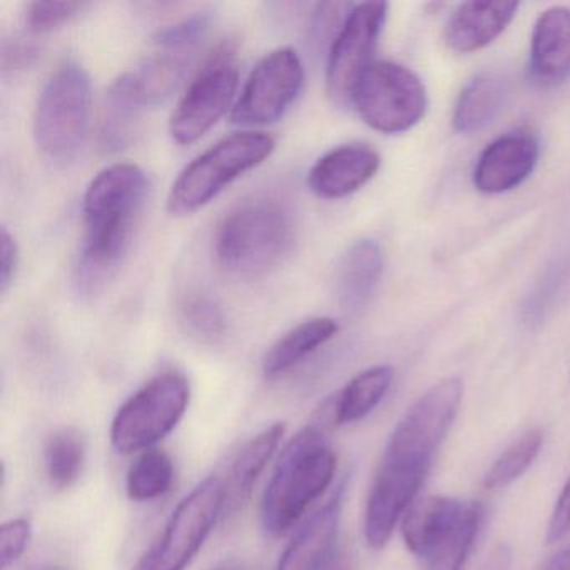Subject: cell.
<instances>
[{
  "label": "cell",
  "instance_id": "obj_29",
  "mask_svg": "<svg viewBox=\"0 0 570 570\" xmlns=\"http://www.w3.org/2000/svg\"><path fill=\"white\" fill-rule=\"evenodd\" d=\"M176 313L181 328L198 342L216 343L225 336V312L208 293H186L179 299Z\"/></svg>",
  "mask_w": 570,
  "mask_h": 570
},
{
  "label": "cell",
  "instance_id": "obj_36",
  "mask_svg": "<svg viewBox=\"0 0 570 570\" xmlns=\"http://www.w3.org/2000/svg\"><path fill=\"white\" fill-rule=\"evenodd\" d=\"M570 532V476L557 499L547 527V543H556Z\"/></svg>",
  "mask_w": 570,
  "mask_h": 570
},
{
  "label": "cell",
  "instance_id": "obj_39",
  "mask_svg": "<svg viewBox=\"0 0 570 570\" xmlns=\"http://www.w3.org/2000/svg\"><path fill=\"white\" fill-rule=\"evenodd\" d=\"M323 570H356L353 566V560L350 559L348 553L336 552L333 559L330 560L328 566Z\"/></svg>",
  "mask_w": 570,
  "mask_h": 570
},
{
  "label": "cell",
  "instance_id": "obj_28",
  "mask_svg": "<svg viewBox=\"0 0 570 570\" xmlns=\"http://www.w3.org/2000/svg\"><path fill=\"white\" fill-rule=\"evenodd\" d=\"M175 480V463L161 449L139 452L129 465L126 476V492L132 502H153L171 490Z\"/></svg>",
  "mask_w": 570,
  "mask_h": 570
},
{
  "label": "cell",
  "instance_id": "obj_32",
  "mask_svg": "<svg viewBox=\"0 0 570 570\" xmlns=\"http://www.w3.org/2000/svg\"><path fill=\"white\" fill-rule=\"evenodd\" d=\"M86 8L85 2H31L26 8V26L29 32L46 35L68 24Z\"/></svg>",
  "mask_w": 570,
  "mask_h": 570
},
{
  "label": "cell",
  "instance_id": "obj_31",
  "mask_svg": "<svg viewBox=\"0 0 570 570\" xmlns=\"http://www.w3.org/2000/svg\"><path fill=\"white\" fill-rule=\"evenodd\" d=\"M480 522L482 505L470 502L469 510L455 532L426 559V570H462L475 543Z\"/></svg>",
  "mask_w": 570,
  "mask_h": 570
},
{
  "label": "cell",
  "instance_id": "obj_8",
  "mask_svg": "<svg viewBox=\"0 0 570 570\" xmlns=\"http://www.w3.org/2000/svg\"><path fill=\"white\" fill-rule=\"evenodd\" d=\"M352 106L370 128L400 135L425 118L429 98L415 72L396 62L375 61L360 79Z\"/></svg>",
  "mask_w": 570,
  "mask_h": 570
},
{
  "label": "cell",
  "instance_id": "obj_13",
  "mask_svg": "<svg viewBox=\"0 0 570 570\" xmlns=\"http://www.w3.org/2000/svg\"><path fill=\"white\" fill-rule=\"evenodd\" d=\"M429 470L415 466L380 462L379 472L366 500L365 540L372 549L379 550L392 539L396 523L405 517L415 502Z\"/></svg>",
  "mask_w": 570,
  "mask_h": 570
},
{
  "label": "cell",
  "instance_id": "obj_18",
  "mask_svg": "<svg viewBox=\"0 0 570 570\" xmlns=\"http://www.w3.org/2000/svg\"><path fill=\"white\" fill-rule=\"evenodd\" d=\"M470 502L433 495L413 502L403 517L402 533L406 549L426 560L462 522Z\"/></svg>",
  "mask_w": 570,
  "mask_h": 570
},
{
  "label": "cell",
  "instance_id": "obj_20",
  "mask_svg": "<svg viewBox=\"0 0 570 570\" xmlns=\"http://www.w3.org/2000/svg\"><path fill=\"white\" fill-rule=\"evenodd\" d=\"M383 272V252L373 239L353 243L340 259L335 293L345 309H358L372 298Z\"/></svg>",
  "mask_w": 570,
  "mask_h": 570
},
{
  "label": "cell",
  "instance_id": "obj_23",
  "mask_svg": "<svg viewBox=\"0 0 570 570\" xmlns=\"http://www.w3.org/2000/svg\"><path fill=\"white\" fill-rule=\"evenodd\" d=\"M393 382V368L389 365L372 366L350 380L326 403L325 413L333 425H350L368 416L382 402Z\"/></svg>",
  "mask_w": 570,
  "mask_h": 570
},
{
  "label": "cell",
  "instance_id": "obj_37",
  "mask_svg": "<svg viewBox=\"0 0 570 570\" xmlns=\"http://www.w3.org/2000/svg\"><path fill=\"white\" fill-rule=\"evenodd\" d=\"M36 56H38V51H36L35 46L24 45L19 39H14L12 42H4V48H2L4 75L29 68L35 62Z\"/></svg>",
  "mask_w": 570,
  "mask_h": 570
},
{
  "label": "cell",
  "instance_id": "obj_33",
  "mask_svg": "<svg viewBox=\"0 0 570 570\" xmlns=\"http://www.w3.org/2000/svg\"><path fill=\"white\" fill-rule=\"evenodd\" d=\"M209 22H212V18L206 12L183 19L169 28L161 29L156 36V45L158 48L195 51L196 46L205 39L206 32H208Z\"/></svg>",
  "mask_w": 570,
  "mask_h": 570
},
{
  "label": "cell",
  "instance_id": "obj_11",
  "mask_svg": "<svg viewBox=\"0 0 570 570\" xmlns=\"http://www.w3.org/2000/svg\"><path fill=\"white\" fill-rule=\"evenodd\" d=\"M389 4L363 2L353 6L338 36L333 41L326 62V92L333 105L352 106L353 92L373 65L380 35L386 21Z\"/></svg>",
  "mask_w": 570,
  "mask_h": 570
},
{
  "label": "cell",
  "instance_id": "obj_40",
  "mask_svg": "<svg viewBox=\"0 0 570 570\" xmlns=\"http://www.w3.org/2000/svg\"><path fill=\"white\" fill-rule=\"evenodd\" d=\"M212 570H243V567L236 559H226L223 562L216 563Z\"/></svg>",
  "mask_w": 570,
  "mask_h": 570
},
{
  "label": "cell",
  "instance_id": "obj_17",
  "mask_svg": "<svg viewBox=\"0 0 570 570\" xmlns=\"http://www.w3.org/2000/svg\"><path fill=\"white\" fill-rule=\"evenodd\" d=\"M530 78L542 88L570 79V9L557 6L537 19L530 42Z\"/></svg>",
  "mask_w": 570,
  "mask_h": 570
},
{
  "label": "cell",
  "instance_id": "obj_25",
  "mask_svg": "<svg viewBox=\"0 0 570 570\" xmlns=\"http://www.w3.org/2000/svg\"><path fill=\"white\" fill-rule=\"evenodd\" d=\"M505 85L500 76L483 72L475 76L456 99L453 109V129L462 135H472L489 126L502 109Z\"/></svg>",
  "mask_w": 570,
  "mask_h": 570
},
{
  "label": "cell",
  "instance_id": "obj_41",
  "mask_svg": "<svg viewBox=\"0 0 570 570\" xmlns=\"http://www.w3.org/2000/svg\"><path fill=\"white\" fill-rule=\"evenodd\" d=\"M29 570H71L69 567L61 566V563H39V566L32 567Z\"/></svg>",
  "mask_w": 570,
  "mask_h": 570
},
{
  "label": "cell",
  "instance_id": "obj_35",
  "mask_svg": "<svg viewBox=\"0 0 570 570\" xmlns=\"http://www.w3.org/2000/svg\"><path fill=\"white\" fill-rule=\"evenodd\" d=\"M19 266V246L8 228H2L0 238V292L8 293L14 283Z\"/></svg>",
  "mask_w": 570,
  "mask_h": 570
},
{
  "label": "cell",
  "instance_id": "obj_24",
  "mask_svg": "<svg viewBox=\"0 0 570 570\" xmlns=\"http://www.w3.org/2000/svg\"><path fill=\"white\" fill-rule=\"evenodd\" d=\"M336 333H338V323L326 316L299 323L278 342L273 343L272 348L266 352L263 358V373L266 379H278L285 375L306 356L322 348Z\"/></svg>",
  "mask_w": 570,
  "mask_h": 570
},
{
  "label": "cell",
  "instance_id": "obj_15",
  "mask_svg": "<svg viewBox=\"0 0 570 570\" xmlns=\"http://www.w3.org/2000/svg\"><path fill=\"white\" fill-rule=\"evenodd\" d=\"M379 151L365 142H348L326 153L308 173V186L318 198L342 199L366 185L380 169Z\"/></svg>",
  "mask_w": 570,
  "mask_h": 570
},
{
  "label": "cell",
  "instance_id": "obj_9",
  "mask_svg": "<svg viewBox=\"0 0 570 570\" xmlns=\"http://www.w3.org/2000/svg\"><path fill=\"white\" fill-rule=\"evenodd\" d=\"M239 82L238 52L223 42L206 59L179 99L169 131L179 146L195 145L226 115Z\"/></svg>",
  "mask_w": 570,
  "mask_h": 570
},
{
  "label": "cell",
  "instance_id": "obj_7",
  "mask_svg": "<svg viewBox=\"0 0 570 570\" xmlns=\"http://www.w3.org/2000/svg\"><path fill=\"white\" fill-rule=\"evenodd\" d=\"M228 490L219 476L203 480L179 502L165 530L132 570H185L222 517Z\"/></svg>",
  "mask_w": 570,
  "mask_h": 570
},
{
  "label": "cell",
  "instance_id": "obj_6",
  "mask_svg": "<svg viewBox=\"0 0 570 570\" xmlns=\"http://www.w3.org/2000/svg\"><path fill=\"white\" fill-rule=\"evenodd\" d=\"M191 400L189 380L176 370L159 373L129 396L111 423V445L119 453L155 449L185 416Z\"/></svg>",
  "mask_w": 570,
  "mask_h": 570
},
{
  "label": "cell",
  "instance_id": "obj_16",
  "mask_svg": "<svg viewBox=\"0 0 570 570\" xmlns=\"http://www.w3.org/2000/svg\"><path fill=\"white\" fill-rule=\"evenodd\" d=\"M343 492L345 483H340L332 497L309 515L279 557L276 570H323L328 566L336 553Z\"/></svg>",
  "mask_w": 570,
  "mask_h": 570
},
{
  "label": "cell",
  "instance_id": "obj_34",
  "mask_svg": "<svg viewBox=\"0 0 570 570\" xmlns=\"http://www.w3.org/2000/svg\"><path fill=\"white\" fill-rule=\"evenodd\" d=\"M32 539V523L28 519H12L0 527V559L2 569L14 567L24 557Z\"/></svg>",
  "mask_w": 570,
  "mask_h": 570
},
{
  "label": "cell",
  "instance_id": "obj_1",
  "mask_svg": "<svg viewBox=\"0 0 570 570\" xmlns=\"http://www.w3.org/2000/svg\"><path fill=\"white\" fill-rule=\"evenodd\" d=\"M146 173L132 163L102 169L85 193V239L75 269L76 292L92 299L118 275L148 199Z\"/></svg>",
  "mask_w": 570,
  "mask_h": 570
},
{
  "label": "cell",
  "instance_id": "obj_14",
  "mask_svg": "<svg viewBox=\"0 0 570 570\" xmlns=\"http://www.w3.org/2000/svg\"><path fill=\"white\" fill-rule=\"evenodd\" d=\"M539 156V139L529 129L507 132L483 149L473 169V185L483 195L512 191L532 175Z\"/></svg>",
  "mask_w": 570,
  "mask_h": 570
},
{
  "label": "cell",
  "instance_id": "obj_27",
  "mask_svg": "<svg viewBox=\"0 0 570 570\" xmlns=\"http://www.w3.org/2000/svg\"><path fill=\"white\" fill-rule=\"evenodd\" d=\"M85 463L86 440L78 429L65 426L49 436L45 450V469L55 489H71L81 479Z\"/></svg>",
  "mask_w": 570,
  "mask_h": 570
},
{
  "label": "cell",
  "instance_id": "obj_2",
  "mask_svg": "<svg viewBox=\"0 0 570 570\" xmlns=\"http://www.w3.org/2000/svg\"><path fill=\"white\" fill-rule=\"evenodd\" d=\"M295 245V222L285 203L256 196L239 203L219 223L216 262L238 278H262L285 263Z\"/></svg>",
  "mask_w": 570,
  "mask_h": 570
},
{
  "label": "cell",
  "instance_id": "obj_38",
  "mask_svg": "<svg viewBox=\"0 0 570 570\" xmlns=\"http://www.w3.org/2000/svg\"><path fill=\"white\" fill-rule=\"evenodd\" d=\"M542 570H570V547L557 552Z\"/></svg>",
  "mask_w": 570,
  "mask_h": 570
},
{
  "label": "cell",
  "instance_id": "obj_26",
  "mask_svg": "<svg viewBox=\"0 0 570 570\" xmlns=\"http://www.w3.org/2000/svg\"><path fill=\"white\" fill-rule=\"evenodd\" d=\"M285 425L283 423H273L268 429L253 436L236 455L232 466V480H229L228 499L233 497V502L239 503L248 499L258 476L268 465L269 460L278 450L282 442ZM226 499V502H228Z\"/></svg>",
  "mask_w": 570,
  "mask_h": 570
},
{
  "label": "cell",
  "instance_id": "obj_10",
  "mask_svg": "<svg viewBox=\"0 0 570 570\" xmlns=\"http://www.w3.org/2000/svg\"><path fill=\"white\" fill-rule=\"evenodd\" d=\"M462 396L463 383L459 379L442 380L423 393L390 435L383 462L430 470L433 455L459 413Z\"/></svg>",
  "mask_w": 570,
  "mask_h": 570
},
{
  "label": "cell",
  "instance_id": "obj_21",
  "mask_svg": "<svg viewBox=\"0 0 570 570\" xmlns=\"http://www.w3.org/2000/svg\"><path fill=\"white\" fill-rule=\"evenodd\" d=\"M145 109L126 72L119 76L106 91L99 115L98 145L101 151L119 153L128 148L135 141Z\"/></svg>",
  "mask_w": 570,
  "mask_h": 570
},
{
  "label": "cell",
  "instance_id": "obj_3",
  "mask_svg": "<svg viewBox=\"0 0 570 570\" xmlns=\"http://www.w3.org/2000/svg\"><path fill=\"white\" fill-rule=\"evenodd\" d=\"M336 453L318 426L299 430L283 450L263 493L259 519L266 535L288 532L332 485Z\"/></svg>",
  "mask_w": 570,
  "mask_h": 570
},
{
  "label": "cell",
  "instance_id": "obj_5",
  "mask_svg": "<svg viewBox=\"0 0 570 570\" xmlns=\"http://www.w3.org/2000/svg\"><path fill=\"white\" fill-rule=\"evenodd\" d=\"M91 115V78L66 62L46 81L35 111L39 151L55 165H71L85 148Z\"/></svg>",
  "mask_w": 570,
  "mask_h": 570
},
{
  "label": "cell",
  "instance_id": "obj_19",
  "mask_svg": "<svg viewBox=\"0 0 570 570\" xmlns=\"http://www.w3.org/2000/svg\"><path fill=\"white\" fill-rule=\"evenodd\" d=\"M519 8L517 2H465L446 24V45L460 55L487 48L505 31Z\"/></svg>",
  "mask_w": 570,
  "mask_h": 570
},
{
  "label": "cell",
  "instance_id": "obj_12",
  "mask_svg": "<svg viewBox=\"0 0 570 570\" xmlns=\"http://www.w3.org/2000/svg\"><path fill=\"white\" fill-rule=\"evenodd\" d=\"M305 82V69L298 52L279 48L266 55L243 86L233 106V125L255 128L278 121L296 101Z\"/></svg>",
  "mask_w": 570,
  "mask_h": 570
},
{
  "label": "cell",
  "instance_id": "obj_22",
  "mask_svg": "<svg viewBox=\"0 0 570 570\" xmlns=\"http://www.w3.org/2000/svg\"><path fill=\"white\" fill-rule=\"evenodd\" d=\"M193 51L158 48L135 71L126 72L132 91L146 109L171 98L191 65Z\"/></svg>",
  "mask_w": 570,
  "mask_h": 570
},
{
  "label": "cell",
  "instance_id": "obj_30",
  "mask_svg": "<svg viewBox=\"0 0 570 570\" xmlns=\"http://www.w3.org/2000/svg\"><path fill=\"white\" fill-rule=\"evenodd\" d=\"M543 436L540 430H530L513 442L483 476V487L489 490L503 489L525 473L542 449Z\"/></svg>",
  "mask_w": 570,
  "mask_h": 570
},
{
  "label": "cell",
  "instance_id": "obj_4",
  "mask_svg": "<svg viewBox=\"0 0 570 570\" xmlns=\"http://www.w3.org/2000/svg\"><path fill=\"white\" fill-rule=\"evenodd\" d=\"M275 139L263 131L235 132L193 159L173 183L168 212L189 216L205 208L226 186L258 168L275 151Z\"/></svg>",
  "mask_w": 570,
  "mask_h": 570
}]
</instances>
